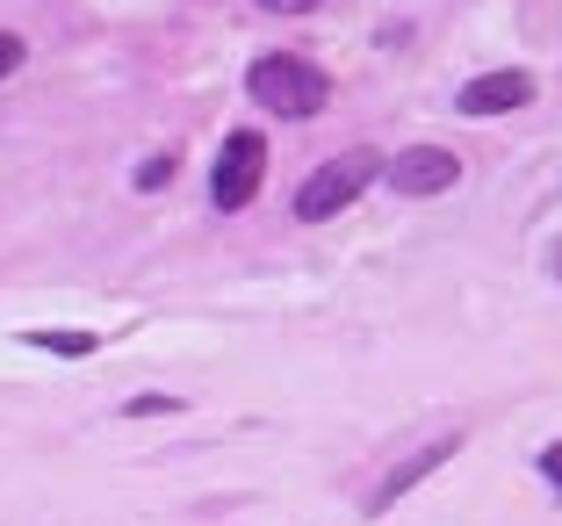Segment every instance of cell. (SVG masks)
I'll return each mask as SVG.
<instances>
[{
	"label": "cell",
	"instance_id": "1",
	"mask_svg": "<svg viewBox=\"0 0 562 526\" xmlns=\"http://www.w3.org/2000/svg\"><path fill=\"white\" fill-rule=\"evenodd\" d=\"M246 94L260 101V109L289 115V123H303V115H317L331 101V80L311 58H296V51H274V58H260V66L246 72Z\"/></svg>",
	"mask_w": 562,
	"mask_h": 526
},
{
	"label": "cell",
	"instance_id": "2",
	"mask_svg": "<svg viewBox=\"0 0 562 526\" xmlns=\"http://www.w3.org/2000/svg\"><path fill=\"white\" fill-rule=\"evenodd\" d=\"M375 174H382V152H368V145H361V152H339V159H325L311 181L296 188V216H303V224H325V216H339L368 181H375Z\"/></svg>",
	"mask_w": 562,
	"mask_h": 526
},
{
	"label": "cell",
	"instance_id": "3",
	"mask_svg": "<svg viewBox=\"0 0 562 526\" xmlns=\"http://www.w3.org/2000/svg\"><path fill=\"white\" fill-rule=\"evenodd\" d=\"M260 174H267V137L260 131H232L224 152H216L210 202H216V210H246V202L260 195Z\"/></svg>",
	"mask_w": 562,
	"mask_h": 526
},
{
	"label": "cell",
	"instance_id": "4",
	"mask_svg": "<svg viewBox=\"0 0 562 526\" xmlns=\"http://www.w3.org/2000/svg\"><path fill=\"white\" fill-rule=\"evenodd\" d=\"M454 181H462V159H454L447 145H412V152H397V159H390V188H397V195H412V202L447 195Z\"/></svg>",
	"mask_w": 562,
	"mask_h": 526
},
{
	"label": "cell",
	"instance_id": "5",
	"mask_svg": "<svg viewBox=\"0 0 562 526\" xmlns=\"http://www.w3.org/2000/svg\"><path fill=\"white\" fill-rule=\"evenodd\" d=\"M454 447H462V433H440V440H426V447H418V455H404L397 469H390V477L375 483V497H368V512H390V505H397V497H412L418 483L432 477V469H447V461H454Z\"/></svg>",
	"mask_w": 562,
	"mask_h": 526
},
{
	"label": "cell",
	"instance_id": "6",
	"mask_svg": "<svg viewBox=\"0 0 562 526\" xmlns=\"http://www.w3.org/2000/svg\"><path fill=\"white\" fill-rule=\"evenodd\" d=\"M533 101V72H483V80H469L462 94H454V109L462 115H513V109H527Z\"/></svg>",
	"mask_w": 562,
	"mask_h": 526
},
{
	"label": "cell",
	"instance_id": "7",
	"mask_svg": "<svg viewBox=\"0 0 562 526\" xmlns=\"http://www.w3.org/2000/svg\"><path fill=\"white\" fill-rule=\"evenodd\" d=\"M30 346H50V354H94V332H30Z\"/></svg>",
	"mask_w": 562,
	"mask_h": 526
},
{
	"label": "cell",
	"instance_id": "8",
	"mask_svg": "<svg viewBox=\"0 0 562 526\" xmlns=\"http://www.w3.org/2000/svg\"><path fill=\"white\" fill-rule=\"evenodd\" d=\"M166 181H173V152H159V159L137 166V188H145V195H151V188H166Z\"/></svg>",
	"mask_w": 562,
	"mask_h": 526
},
{
	"label": "cell",
	"instance_id": "9",
	"mask_svg": "<svg viewBox=\"0 0 562 526\" xmlns=\"http://www.w3.org/2000/svg\"><path fill=\"white\" fill-rule=\"evenodd\" d=\"M22 58H30V44H22L15 30H0V80H8V72H22Z\"/></svg>",
	"mask_w": 562,
	"mask_h": 526
},
{
	"label": "cell",
	"instance_id": "10",
	"mask_svg": "<svg viewBox=\"0 0 562 526\" xmlns=\"http://www.w3.org/2000/svg\"><path fill=\"white\" fill-rule=\"evenodd\" d=\"M541 477L562 491V440H548V447H541Z\"/></svg>",
	"mask_w": 562,
	"mask_h": 526
},
{
	"label": "cell",
	"instance_id": "11",
	"mask_svg": "<svg viewBox=\"0 0 562 526\" xmlns=\"http://www.w3.org/2000/svg\"><path fill=\"white\" fill-rule=\"evenodd\" d=\"M159 412H181V404H173V396H137L131 404V418H159Z\"/></svg>",
	"mask_w": 562,
	"mask_h": 526
},
{
	"label": "cell",
	"instance_id": "12",
	"mask_svg": "<svg viewBox=\"0 0 562 526\" xmlns=\"http://www.w3.org/2000/svg\"><path fill=\"white\" fill-rule=\"evenodd\" d=\"M267 15H311V8H325V0H260Z\"/></svg>",
	"mask_w": 562,
	"mask_h": 526
},
{
	"label": "cell",
	"instance_id": "13",
	"mask_svg": "<svg viewBox=\"0 0 562 526\" xmlns=\"http://www.w3.org/2000/svg\"><path fill=\"white\" fill-rule=\"evenodd\" d=\"M555 275H562V246H555Z\"/></svg>",
	"mask_w": 562,
	"mask_h": 526
}]
</instances>
